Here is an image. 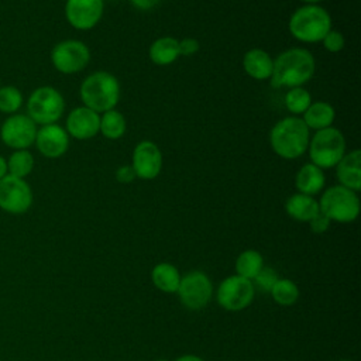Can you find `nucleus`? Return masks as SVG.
I'll return each instance as SVG.
<instances>
[{
	"label": "nucleus",
	"mask_w": 361,
	"mask_h": 361,
	"mask_svg": "<svg viewBox=\"0 0 361 361\" xmlns=\"http://www.w3.org/2000/svg\"><path fill=\"white\" fill-rule=\"evenodd\" d=\"M176 293L185 307L199 310L209 305L213 296V285L204 272L190 271L180 276V283Z\"/></svg>",
	"instance_id": "10"
},
{
	"label": "nucleus",
	"mask_w": 361,
	"mask_h": 361,
	"mask_svg": "<svg viewBox=\"0 0 361 361\" xmlns=\"http://www.w3.org/2000/svg\"><path fill=\"white\" fill-rule=\"evenodd\" d=\"M344 37L341 32L336 31V30H330L324 38L322 39V44L323 47L331 52V54H336V52H340L343 48H344Z\"/></svg>",
	"instance_id": "31"
},
{
	"label": "nucleus",
	"mask_w": 361,
	"mask_h": 361,
	"mask_svg": "<svg viewBox=\"0 0 361 361\" xmlns=\"http://www.w3.org/2000/svg\"><path fill=\"white\" fill-rule=\"evenodd\" d=\"M157 361H168V360H157Z\"/></svg>",
	"instance_id": "39"
},
{
	"label": "nucleus",
	"mask_w": 361,
	"mask_h": 361,
	"mask_svg": "<svg viewBox=\"0 0 361 361\" xmlns=\"http://www.w3.org/2000/svg\"><path fill=\"white\" fill-rule=\"evenodd\" d=\"M278 279H279V276L275 269L264 267L251 282L254 285V289H259L262 292H271L272 286L275 285V282Z\"/></svg>",
	"instance_id": "30"
},
{
	"label": "nucleus",
	"mask_w": 361,
	"mask_h": 361,
	"mask_svg": "<svg viewBox=\"0 0 361 361\" xmlns=\"http://www.w3.org/2000/svg\"><path fill=\"white\" fill-rule=\"evenodd\" d=\"M38 152L45 158H59L69 148V135L58 123L39 126L34 141Z\"/></svg>",
	"instance_id": "15"
},
{
	"label": "nucleus",
	"mask_w": 361,
	"mask_h": 361,
	"mask_svg": "<svg viewBox=\"0 0 361 361\" xmlns=\"http://www.w3.org/2000/svg\"><path fill=\"white\" fill-rule=\"evenodd\" d=\"M264 268V258L257 250L243 251L235 261L237 275L252 281L257 274Z\"/></svg>",
	"instance_id": "26"
},
{
	"label": "nucleus",
	"mask_w": 361,
	"mask_h": 361,
	"mask_svg": "<svg viewBox=\"0 0 361 361\" xmlns=\"http://www.w3.org/2000/svg\"><path fill=\"white\" fill-rule=\"evenodd\" d=\"M32 190L25 179L6 175L0 179V209L10 214H23L32 204Z\"/></svg>",
	"instance_id": "12"
},
{
	"label": "nucleus",
	"mask_w": 361,
	"mask_h": 361,
	"mask_svg": "<svg viewBox=\"0 0 361 361\" xmlns=\"http://www.w3.org/2000/svg\"><path fill=\"white\" fill-rule=\"evenodd\" d=\"M131 166L135 176L144 180L155 179L162 169V154L158 145L152 141H140L133 151Z\"/></svg>",
	"instance_id": "13"
},
{
	"label": "nucleus",
	"mask_w": 361,
	"mask_h": 361,
	"mask_svg": "<svg viewBox=\"0 0 361 361\" xmlns=\"http://www.w3.org/2000/svg\"><path fill=\"white\" fill-rule=\"evenodd\" d=\"M148 55L155 65H171L180 56L179 41L173 37H161L151 44Z\"/></svg>",
	"instance_id": "22"
},
{
	"label": "nucleus",
	"mask_w": 361,
	"mask_h": 361,
	"mask_svg": "<svg viewBox=\"0 0 361 361\" xmlns=\"http://www.w3.org/2000/svg\"><path fill=\"white\" fill-rule=\"evenodd\" d=\"M161 0H130V3L138 8V10H142V11H147V10H151L154 8L155 6L159 4Z\"/></svg>",
	"instance_id": "35"
},
{
	"label": "nucleus",
	"mask_w": 361,
	"mask_h": 361,
	"mask_svg": "<svg viewBox=\"0 0 361 361\" xmlns=\"http://www.w3.org/2000/svg\"><path fill=\"white\" fill-rule=\"evenodd\" d=\"M316 71L314 56L305 48H290L274 59L271 86L296 87L312 79Z\"/></svg>",
	"instance_id": "1"
},
{
	"label": "nucleus",
	"mask_w": 361,
	"mask_h": 361,
	"mask_svg": "<svg viewBox=\"0 0 361 361\" xmlns=\"http://www.w3.org/2000/svg\"><path fill=\"white\" fill-rule=\"evenodd\" d=\"M90 61L89 47L78 39H63L51 51V62L54 68L65 75L83 71Z\"/></svg>",
	"instance_id": "8"
},
{
	"label": "nucleus",
	"mask_w": 361,
	"mask_h": 361,
	"mask_svg": "<svg viewBox=\"0 0 361 361\" xmlns=\"http://www.w3.org/2000/svg\"><path fill=\"white\" fill-rule=\"evenodd\" d=\"M285 210L289 217L298 221H310L319 212V202L309 195L293 193L285 203Z\"/></svg>",
	"instance_id": "20"
},
{
	"label": "nucleus",
	"mask_w": 361,
	"mask_h": 361,
	"mask_svg": "<svg viewBox=\"0 0 361 361\" xmlns=\"http://www.w3.org/2000/svg\"><path fill=\"white\" fill-rule=\"evenodd\" d=\"M288 30L300 42H322L324 35L331 30V17L322 6L305 4L293 11L288 23Z\"/></svg>",
	"instance_id": "4"
},
{
	"label": "nucleus",
	"mask_w": 361,
	"mask_h": 361,
	"mask_svg": "<svg viewBox=\"0 0 361 361\" xmlns=\"http://www.w3.org/2000/svg\"><path fill=\"white\" fill-rule=\"evenodd\" d=\"M300 1H303L305 4H317V3H320L323 0H300Z\"/></svg>",
	"instance_id": "38"
},
{
	"label": "nucleus",
	"mask_w": 361,
	"mask_h": 361,
	"mask_svg": "<svg viewBox=\"0 0 361 361\" xmlns=\"http://www.w3.org/2000/svg\"><path fill=\"white\" fill-rule=\"evenodd\" d=\"M114 176H116V180L120 182V183H130V182H133L137 178L131 165H121V166H118L116 173H114Z\"/></svg>",
	"instance_id": "34"
},
{
	"label": "nucleus",
	"mask_w": 361,
	"mask_h": 361,
	"mask_svg": "<svg viewBox=\"0 0 361 361\" xmlns=\"http://www.w3.org/2000/svg\"><path fill=\"white\" fill-rule=\"evenodd\" d=\"M243 68L250 78L255 80H267L272 75L274 59L267 51L261 48H252L244 54Z\"/></svg>",
	"instance_id": "18"
},
{
	"label": "nucleus",
	"mask_w": 361,
	"mask_h": 361,
	"mask_svg": "<svg viewBox=\"0 0 361 361\" xmlns=\"http://www.w3.org/2000/svg\"><path fill=\"white\" fill-rule=\"evenodd\" d=\"M271 296L281 306H292L299 299V288L293 281L279 278L271 289Z\"/></svg>",
	"instance_id": "27"
},
{
	"label": "nucleus",
	"mask_w": 361,
	"mask_h": 361,
	"mask_svg": "<svg viewBox=\"0 0 361 361\" xmlns=\"http://www.w3.org/2000/svg\"><path fill=\"white\" fill-rule=\"evenodd\" d=\"M7 175V161L3 155H0V179H3Z\"/></svg>",
	"instance_id": "36"
},
{
	"label": "nucleus",
	"mask_w": 361,
	"mask_h": 361,
	"mask_svg": "<svg viewBox=\"0 0 361 361\" xmlns=\"http://www.w3.org/2000/svg\"><path fill=\"white\" fill-rule=\"evenodd\" d=\"M7 161V175L25 179L34 169V155L28 149H14Z\"/></svg>",
	"instance_id": "25"
},
{
	"label": "nucleus",
	"mask_w": 361,
	"mask_h": 361,
	"mask_svg": "<svg viewBox=\"0 0 361 361\" xmlns=\"http://www.w3.org/2000/svg\"><path fill=\"white\" fill-rule=\"evenodd\" d=\"M309 227L313 233L316 234H322L324 231H327V228L330 227V220L322 213L319 212L310 221H309Z\"/></svg>",
	"instance_id": "32"
},
{
	"label": "nucleus",
	"mask_w": 361,
	"mask_h": 361,
	"mask_svg": "<svg viewBox=\"0 0 361 361\" xmlns=\"http://www.w3.org/2000/svg\"><path fill=\"white\" fill-rule=\"evenodd\" d=\"M38 126L27 116L16 113L8 116L0 127L1 142L14 149H28L34 145Z\"/></svg>",
	"instance_id": "11"
},
{
	"label": "nucleus",
	"mask_w": 361,
	"mask_h": 361,
	"mask_svg": "<svg viewBox=\"0 0 361 361\" xmlns=\"http://www.w3.org/2000/svg\"><path fill=\"white\" fill-rule=\"evenodd\" d=\"M336 117V111L333 106L327 102H312L310 106L303 113V123L309 130H323L331 127Z\"/></svg>",
	"instance_id": "21"
},
{
	"label": "nucleus",
	"mask_w": 361,
	"mask_h": 361,
	"mask_svg": "<svg viewBox=\"0 0 361 361\" xmlns=\"http://www.w3.org/2000/svg\"><path fill=\"white\" fill-rule=\"evenodd\" d=\"M23 93L13 85H0V111L4 114H16L23 106Z\"/></svg>",
	"instance_id": "29"
},
{
	"label": "nucleus",
	"mask_w": 361,
	"mask_h": 361,
	"mask_svg": "<svg viewBox=\"0 0 361 361\" xmlns=\"http://www.w3.org/2000/svg\"><path fill=\"white\" fill-rule=\"evenodd\" d=\"M326 183V178L323 169L316 166L314 164L309 162L300 166L295 176V186L299 193L314 196L319 193Z\"/></svg>",
	"instance_id": "19"
},
{
	"label": "nucleus",
	"mask_w": 361,
	"mask_h": 361,
	"mask_svg": "<svg viewBox=\"0 0 361 361\" xmlns=\"http://www.w3.org/2000/svg\"><path fill=\"white\" fill-rule=\"evenodd\" d=\"M307 149L312 164L322 169L333 168L345 154V140L338 128L327 127L313 134Z\"/></svg>",
	"instance_id": "6"
},
{
	"label": "nucleus",
	"mask_w": 361,
	"mask_h": 361,
	"mask_svg": "<svg viewBox=\"0 0 361 361\" xmlns=\"http://www.w3.org/2000/svg\"><path fill=\"white\" fill-rule=\"evenodd\" d=\"M79 96L85 107L100 114L117 106L120 99V83L113 73L97 71L83 79Z\"/></svg>",
	"instance_id": "3"
},
{
	"label": "nucleus",
	"mask_w": 361,
	"mask_h": 361,
	"mask_svg": "<svg viewBox=\"0 0 361 361\" xmlns=\"http://www.w3.org/2000/svg\"><path fill=\"white\" fill-rule=\"evenodd\" d=\"M151 279L155 288L165 293H176L180 283L178 268L169 262H159L152 268Z\"/></svg>",
	"instance_id": "23"
},
{
	"label": "nucleus",
	"mask_w": 361,
	"mask_h": 361,
	"mask_svg": "<svg viewBox=\"0 0 361 361\" xmlns=\"http://www.w3.org/2000/svg\"><path fill=\"white\" fill-rule=\"evenodd\" d=\"M176 361H204L203 358H200L199 355H193V354H185L179 358H176Z\"/></svg>",
	"instance_id": "37"
},
{
	"label": "nucleus",
	"mask_w": 361,
	"mask_h": 361,
	"mask_svg": "<svg viewBox=\"0 0 361 361\" xmlns=\"http://www.w3.org/2000/svg\"><path fill=\"white\" fill-rule=\"evenodd\" d=\"M336 176L341 186L354 192L361 189V151L353 149L345 152L336 165Z\"/></svg>",
	"instance_id": "17"
},
{
	"label": "nucleus",
	"mask_w": 361,
	"mask_h": 361,
	"mask_svg": "<svg viewBox=\"0 0 361 361\" xmlns=\"http://www.w3.org/2000/svg\"><path fill=\"white\" fill-rule=\"evenodd\" d=\"M283 103L288 111H290L293 116H299V114H303L305 110L310 106L312 96L303 86H296V87H290L286 92Z\"/></svg>",
	"instance_id": "28"
},
{
	"label": "nucleus",
	"mask_w": 361,
	"mask_h": 361,
	"mask_svg": "<svg viewBox=\"0 0 361 361\" xmlns=\"http://www.w3.org/2000/svg\"><path fill=\"white\" fill-rule=\"evenodd\" d=\"M340 361H351V360H340Z\"/></svg>",
	"instance_id": "40"
},
{
	"label": "nucleus",
	"mask_w": 361,
	"mask_h": 361,
	"mask_svg": "<svg viewBox=\"0 0 361 361\" xmlns=\"http://www.w3.org/2000/svg\"><path fill=\"white\" fill-rule=\"evenodd\" d=\"M302 117L288 116L271 128L269 144L272 151L283 159H296L302 157L309 145L310 134Z\"/></svg>",
	"instance_id": "2"
},
{
	"label": "nucleus",
	"mask_w": 361,
	"mask_h": 361,
	"mask_svg": "<svg viewBox=\"0 0 361 361\" xmlns=\"http://www.w3.org/2000/svg\"><path fill=\"white\" fill-rule=\"evenodd\" d=\"M319 209L330 221L351 223L360 214V199L357 192L341 185H334L323 192L319 200Z\"/></svg>",
	"instance_id": "5"
},
{
	"label": "nucleus",
	"mask_w": 361,
	"mask_h": 361,
	"mask_svg": "<svg viewBox=\"0 0 361 361\" xmlns=\"http://www.w3.org/2000/svg\"><path fill=\"white\" fill-rule=\"evenodd\" d=\"M254 295L255 289L252 282L235 274L220 282L216 292V299L223 309L238 312L251 305Z\"/></svg>",
	"instance_id": "9"
},
{
	"label": "nucleus",
	"mask_w": 361,
	"mask_h": 361,
	"mask_svg": "<svg viewBox=\"0 0 361 361\" xmlns=\"http://www.w3.org/2000/svg\"><path fill=\"white\" fill-rule=\"evenodd\" d=\"M65 111V100L52 86H39L31 92L27 100V116L37 124H54Z\"/></svg>",
	"instance_id": "7"
},
{
	"label": "nucleus",
	"mask_w": 361,
	"mask_h": 361,
	"mask_svg": "<svg viewBox=\"0 0 361 361\" xmlns=\"http://www.w3.org/2000/svg\"><path fill=\"white\" fill-rule=\"evenodd\" d=\"M103 16V0H66V21L76 30L86 31L97 25Z\"/></svg>",
	"instance_id": "14"
},
{
	"label": "nucleus",
	"mask_w": 361,
	"mask_h": 361,
	"mask_svg": "<svg viewBox=\"0 0 361 361\" xmlns=\"http://www.w3.org/2000/svg\"><path fill=\"white\" fill-rule=\"evenodd\" d=\"M100 114L89 107L79 106L68 114L65 130L69 137L76 140H89L99 133Z\"/></svg>",
	"instance_id": "16"
},
{
	"label": "nucleus",
	"mask_w": 361,
	"mask_h": 361,
	"mask_svg": "<svg viewBox=\"0 0 361 361\" xmlns=\"http://www.w3.org/2000/svg\"><path fill=\"white\" fill-rule=\"evenodd\" d=\"M200 48V44L195 38H183L179 41V54L183 56H190L195 55Z\"/></svg>",
	"instance_id": "33"
},
{
	"label": "nucleus",
	"mask_w": 361,
	"mask_h": 361,
	"mask_svg": "<svg viewBox=\"0 0 361 361\" xmlns=\"http://www.w3.org/2000/svg\"><path fill=\"white\" fill-rule=\"evenodd\" d=\"M126 118L124 116L116 110H107L102 113L100 116V126H99V133L107 140H118L124 135L126 133Z\"/></svg>",
	"instance_id": "24"
}]
</instances>
